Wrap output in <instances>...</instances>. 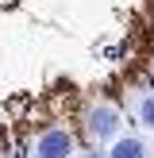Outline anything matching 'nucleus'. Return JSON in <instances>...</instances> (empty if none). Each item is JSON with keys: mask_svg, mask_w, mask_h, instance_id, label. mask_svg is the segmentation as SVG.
<instances>
[{"mask_svg": "<svg viewBox=\"0 0 154 158\" xmlns=\"http://www.w3.org/2000/svg\"><path fill=\"white\" fill-rule=\"evenodd\" d=\"M85 127H89L92 139L116 135V131H120V108H116V104H96V108L89 112V120H85Z\"/></svg>", "mask_w": 154, "mask_h": 158, "instance_id": "1", "label": "nucleus"}, {"mask_svg": "<svg viewBox=\"0 0 154 158\" xmlns=\"http://www.w3.org/2000/svg\"><path fill=\"white\" fill-rule=\"evenodd\" d=\"M108 158H150V151H146V143L139 135H120L112 143V151H108Z\"/></svg>", "mask_w": 154, "mask_h": 158, "instance_id": "3", "label": "nucleus"}, {"mask_svg": "<svg viewBox=\"0 0 154 158\" xmlns=\"http://www.w3.org/2000/svg\"><path fill=\"white\" fill-rule=\"evenodd\" d=\"M85 158H108V154H85Z\"/></svg>", "mask_w": 154, "mask_h": 158, "instance_id": "5", "label": "nucleus"}, {"mask_svg": "<svg viewBox=\"0 0 154 158\" xmlns=\"http://www.w3.org/2000/svg\"><path fill=\"white\" fill-rule=\"evenodd\" d=\"M139 120H143L146 127H154V97H146L143 104H139Z\"/></svg>", "mask_w": 154, "mask_h": 158, "instance_id": "4", "label": "nucleus"}, {"mask_svg": "<svg viewBox=\"0 0 154 158\" xmlns=\"http://www.w3.org/2000/svg\"><path fill=\"white\" fill-rule=\"evenodd\" d=\"M73 154V135L66 127H50L38 139V158H69Z\"/></svg>", "mask_w": 154, "mask_h": 158, "instance_id": "2", "label": "nucleus"}]
</instances>
